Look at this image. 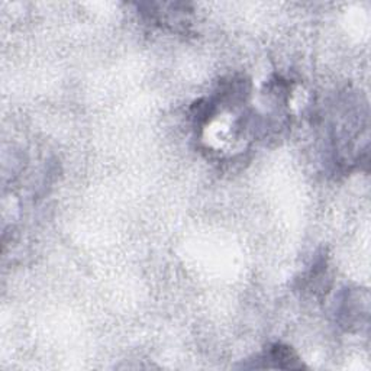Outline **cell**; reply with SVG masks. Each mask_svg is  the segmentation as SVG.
Returning <instances> with one entry per match:
<instances>
[{
	"label": "cell",
	"instance_id": "obj_1",
	"mask_svg": "<svg viewBox=\"0 0 371 371\" xmlns=\"http://www.w3.org/2000/svg\"><path fill=\"white\" fill-rule=\"evenodd\" d=\"M264 358L268 360V362H271L273 367H277V368H301V367H303L302 362L299 361L298 355L291 348L280 345V344L270 347Z\"/></svg>",
	"mask_w": 371,
	"mask_h": 371
}]
</instances>
